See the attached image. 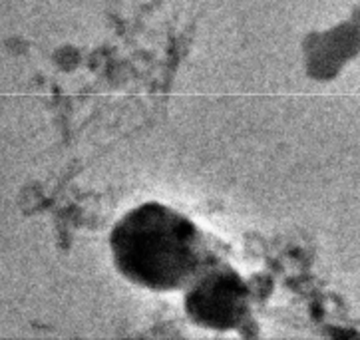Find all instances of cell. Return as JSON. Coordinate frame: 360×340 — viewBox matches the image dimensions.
Segmentation results:
<instances>
[{
    "instance_id": "cell-1",
    "label": "cell",
    "mask_w": 360,
    "mask_h": 340,
    "mask_svg": "<svg viewBox=\"0 0 360 340\" xmlns=\"http://www.w3.org/2000/svg\"><path fill=\"white\" fill-rule=\"evenodd\" d=\"M112 249L122 275L153 291L195 281L210 261L198 227L158 203L129 211L114 229Z\"/></svg>"
},
{
    "instance_id": "cell-2",
    "label": "cell",
    "mask_w": 360,
    "mask_h": 340,
    "mask_svg": "<svg viewBox=\"0 0 360 340\" xmlns=\"http://www.w3.org/2000/svg\"><path fill=\"white\" fill-rule=\"evenodd\" d=\"M243 308V285L227 269L205 270L187 296V310L203 327H233Z\"/></svg>"
}]
</instances>
